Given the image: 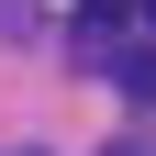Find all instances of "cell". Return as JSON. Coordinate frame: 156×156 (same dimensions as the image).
Masks as SVG:
<instances>
[{"mask_svg": "<svg viewBox=\"0 0 156 156\" xmlns=\"http://www.w3.org/2000/svg\"><path fill=\"white\" fill-rule=\"evenodd\" d=\"M112 78H123V101L156 112V56H145V45H112Z\"/></svg>", "mask_w": 156, "mask_h": 156, "instance_id": "cell-1", "label": "cell"}, {"mask_svg": "<svg viewBox=\"0 0 156 156\" xmlns=\"http://www.w3.org/2000/svg\"><path fill=\"white\" fill-rule=\"evenodd\" d=\"M145 11H156V0H145Z\"/></svg>", "mask_w": 156, "mask_h": 156, "instance_id": "cell-3", "label": "cell"}, {"mask_svg": "<svg viewBox=\"0 0 156 156\" xmlns=\"http://www.w3.org/2000/svg\"><path fill=\"white\" fill-rule=\"evenodd\" d=\"M112 156H156V145H145V134H123V145H112Z\"/></svg>", "mask_w": 156, "mask_h": 156, "instance_id": "cell-2", "label": "cell"}]
</instances>
